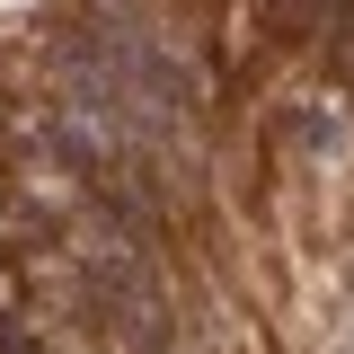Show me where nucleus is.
I'll use <instances>...</instances> for the list:
<instances>
[{
    "instance_id": "f257e3e1",
    "label": "nucleus",
    "mask_w": 354,
    "mask_h": 354,
    "mask_svg": "<svg viewBox=\"0 0 354 354\" xmlns=\"http://www.w3.org/2000/svg\"><path fill=\"white\" fill-rule=\"evenodd\" d=\"M88 292H97V310L115 319V337H124V346L169 354V301H160V283H151L133 257L97 248V257H88Z\"/></svg>"
},
{
    "instance_id": "f03ea898",
    "label": "nucleus",
    "mask_w": 354,
    "mask_h": 354,
    "mask_svg": "<svg viewBox=\"0 0 354 354\" xmlns=\"http://www.w3.org/2000/svg\"><path fill=\"white\" fill-rule=\"evenodd\" d=\"M292 142L319 151V160H337V151H346V124H337L328 106H301V115H292Z\"/></svg>"
}]
</instances>
